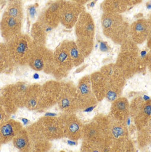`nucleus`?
Returning a JSON list of instances; mask_svg holds the SVG:
<instances>
[{"instance_id":"33","label":"nucleus","mask_w":151,"mask_h":152,"mask_svg":"<svg viewBox=\"0 0 151 152\" xmlns=\"http://www.w3.org/2000/svg\"><path fill=\"white\" fill-rule=\"evenodd\" d=\"M11 115L7 112L4 105L3 104L1 97L0 96V125L10 118Z\"/></svg>"},{"instance_id":"14","label":"nucleus","mask_w":151,"mask_h":152,"mask_svg":"<svg viewBox=\"0 0 151 152\" xmlns=\"http://www.w3.org/2000/svg\"><path fill=\"white\" fill-rule=\"evenodd\" d=\"M84 11L83 4L63 0L61 7L60 23L65 28L71 29L75 26L79 16Z\"/></svg>"},{"instance_id":"27","label":"nucleus","mask_w":151,"mask_h":152,"mask_svg":"<svg viewBox=\"0 0 151 152\" xmlns=\"http://www.w3.org/2000/svg\"><path fill=\"white\" fill-rule=\"evenodd\" d=\"M14 66L7 43H0V74L9 72Z\"/></svg>"},{"instance_id":"9","label":"nucleus","mask_w":151,"mask_h":152,"mask_svg":"<svg viewBox=\"0 0 151 152\" xmlns=\"http://www.w3.org/2000/svg\"><path fill=\"white\" fill-rule=\"evenodd\" d=\"M53 65V51L46 46H35L29 62V67L36 72L50 75Z\"/></svg>"},{"instance_id":"36","label":"nucleus","mask_w":151,"mask_h":152,"mask_svg":"<svg viewBox=\"0 0 151 152\" xmlns=\"http://www.w3.org/2000/svg\"><path fill=\"white\" fill-rule=\"evenodd\" d=\"M148 44L149 47L151 48V35H150V37H149V39H148Z\"/></svg>"},{"instance_id":"2","label":"nucleus","mask_w":151,"mask_h":152,"mask_svg":"<svg viewBox=\"0 0 151 152\" xmlns=\"http://www.w3.org/2000/svg\"><path fill=\"white\" fill-rule=\"evenodd\" d=\"M104 34L115 43L122 44L129 37V25L119 13H104L102 16Z\"/></svg>"},{"instance_id":"24","label":"nucleus","mask_w":151,"mask_h":152,"mask_svg":"<svg viewBox=\"0 0 151 152\" xmlns=\"http://www.w3.org/2000/svg\"><path fill=\"white\" fill-rule=\"evenodd\" d=\"M149 33V25L145 20H139L129 27L131 40L136 44H141L146 39Z\"/></svg>"},{"instance_id":"39","label":"nucleus","mask_w":151,"mask_h":152,"mask_svg":"<svg viewBox=\"0 0 151 152\" xmlns=\"http://www.w3.org/2000/svg\"><path fill=\"white\" fill-rule=\"evenodd\" d=\"M0 1H1V0H0Z\"/></svg>"},{"instance_id":"4","label":"nucleus","mask_w":151,"mask_h":152,"mask_svg":"<svg viewBox=\"0 0 151 152\" xmlns=\"http://www.w3.org/2000/svg\"><path fill=\"white\" fill-rule=\"evenodd\" d=\"M6 43L15 65L27 66L29 65L33 50L35 47V44L31 36L21 33Z\"/></svg>"},{"instance_id":"23","label":"nucleus","mask_w":151,"mask_h":152,"mask_svg":"<svg viewBox=\"0 0 151 152\" xmlns=\"http://www.w3.org/2000/svg\"><path fill=\"white\" fill-rule=\"evenodd\" d=\"M108 116L120 121H127L129 117V102L125 97H120L112 102Z\"/></svg>"},{"instance_id":"17","label":"nucleus","mask_w":151,"mask_h":152,"mask_svg":"<svg viewBox=\"0 0 151 152\" xmlns=\"http://www.w3.org/2000/svg\"><path fill=\"white\" fill-rule=\"evenodd\" d=\"M60 118L63 125L65 137H68L72 141H77L82 138L83 124L75 113H63L61 116H60Z\"/></svg>"},{"instance_id":"22","label":"nucleus","mask_w":151,"mask_h":152,"mask_svg":"<svg viewBox=\"0 0 151 152\" xmlns=\"http://www.w3.org/2000/svg\"><path fill=\"white\" fill-rule=\"evenodd\" d=\"M23 128L20 122L13 119H8L0 125V143L2 145L9 143Z\"/></svg>"},{"instance_id":"11","label":"nucleus","mask_w":151,"mask_h":152,"mask_svg":"<svg viewBox=\"0 0 151 152\" xmlns=\"http://www.w3.org/2000/svg\"><path fill=\"white\" fill-rule=\"evenodd\" d=\"M129 116L137 130H141L147 124L148 118L151 116V102L145 99H134L129 104Z\"/></svg>"},{"instance_id":"18","label":"nucleus","mask_w":151,"mask_h":152,"mask_svg":"<svg viewBox=\"0 0 151 152\" xmlns=\"http://www.w3.org/2000/svg\"><path fill=\"white\" fill-rule=\"evenodd\" d=\"M31 142V151L46 152L51 148V142L42 133L37 122L30 125L26 128Z\"/></svg>"},{"instance_id":"7","label":"nucleus","mask_w":151,"mask_h":152,"mask_svg":"<svg viewBox=\"0 0 151 152\" xmlns=\"http://www.w3.org/2000/svg\"><path fill=\"white\" fill-rule=\"evenodd\" d=\"M100 72L107 81L105 97L109 102H113L121 96L126 78L116 64H108L104 66Z\"/></svg>"},{"instance_id":"37","label":"nucleus","mask_w":151,"mask_h":152,"mask_svg":"<svg viewBox=\"0 0 151 152\" xmlns=\"http://www.w3.org/2000/svg\"><path fill=\"white\" fill-rule=\"evenodd\" d=\"M14 1V0H9V1Z\"/></svg>"},{"instance_id":"28","label":"nucleus","mask_w":151,"mask_h":152,"mask_svg":"<svg viewBox=\"0 0 151 152\" xmlns=\"http://www.w3.org/2000/svg\"><path fill=\"white\" fill-rule=\"evenodd\" d=\"M126 0H104L101 5L104 13H123L127 7Z\"/></svg>"},{"instance_id":"20","label":"nucleus","mask_w":151,"mask_h":152,"mask_svg":"<svg viewBox=\"0 0 151 152\" xmlns=\"http://www.w3.org/2000/svg\"><path fill=\"white\" fill-rule=\"evenodd\" d=\"M63 0H57L53 2L46 8V10L39 16L41 20L43 22L48 29H54L60 23L61 7Z\"/></svg>"},{"instance_id":"10","label":"nucleus","mask_w":151,"mask_h":152,"mask_svg":"<svg viewBox=\"0 0 151 152\" xmlns=\"http://www.w3.org/2000/svg\"><path fill=\"white\" fill-rule=\"evenodd\" d=\"M57 105L61 112L65 114H73L80 110L76 86L73 82L67 81L62 83V90Z\"/></svg>"},{"instance_id":"21","label":"nucleus","mask_w":151,"mask_h":152,"mask_svg":"<svg viewBox=\"0 0 151 152\" xmlns=\"http://www.w3.org/2000/svg\"><path fill=\"white\" fill-rule=\"evenodd\" d=\"M25 107L30 111L41 110V85H28L25 95Z\"/></svg>"},{"instance_id":"6","label":"nucleus","mask_w":151,"mask_h":152,"mask_svg":"<svg viewBox=\"0 0 151 152\" xmlns=\"http://www.w3.org/2000/svg\"><path fill=\"white\" fill-rule=\"evenodd\" d=\"M28 84L19 81L7 85L0 91L3 104L9 114H15L18 109L25 107V95Z\"/></svg>"},{"instance_id":"30","label":"nucleus","mask_w":151,"mask_h":152,"mask_svg":"<svg viewBox=\"0 0 151 152\" xmlns=\"http://www.w3.org/2000/svg\"><path fill=\"white\" fill-rule=\"evenodd\" d=\"M4 13L23 21L24 15H23L22 0H14L12 1H9L7 9Z\"/></svg>"},{"instance_id":"32","label":"nucleus","mask_w":151,"mask_h":152,"mask_svg":"<svg viewBox=\"0 0 151 152\" xmlns=\"http://www.w3.org/2000/svg\"><path fill=\"white\" fill-rule=\"evenodd\" d=\"M79 50L85 58L88 57L94 47V41L76 40V42Z\"/></svg>"},{"instance_id":"3","label":"nucleus","mask_w":151,"mask_h":152,"mask_svg":"<svg viewBox=\"0 0 151 152\" xmlns=\"http://www.w3.org/2000/svg\"><path fill=\"white\" fill-rule=\"evenodd\" d=\"M108 118V151L121 152L133 151V145L129 140V130L126 123L120 121L109 116Z\"/></svg>"},{"instance_id":"25","label":"nucleus","mask_w":151,"mask_h":152,"mask_svg":"<svg viewBox=\"0 0 151 152\" xmlns=\"http://www.w3.org/2000/svg\"><path fill=\"white\" fill-rule=\"evenodd\" d=\"M92 89L98 102L105 98L107 81L105 77L101 72H96L90 75Z\"/></svg>"},{"instance_id":"31","label":"nucleus","mask_w":151,"mask_h":152,"mask_svg":"<svg viewBox=\"0 0 151 152\" xmlns=\"http://www.w3.org/2000/svg\"><path fill=\"white\" fill-rule=\"evenodd\" d=\"M65 43L69 55H70V57L73 61V65H74V67H78L84 61L85 58L83 57L80 50H79L76 42L65 40Z\"/></svg>"},{"instance_id":"16","label":"nucleus","mask_w":151,"mask_h":152,"mask_svg":"<svg viewBox=\"0 0 151 152\" xmlns=\"http://www.w3.org/2000/svg\"><path fill=\"white\" fill-rule=\"evenodd\" d=\"M62 83L58 80H51L41 85V110H47L57 104Z\"/></svg>"},{"instance_id":"34","label":"nucleus","mask_w":151,"mask_h":152,"mask_svg":"<svg viewBox=\"0 0 151 152\" xmlns=\"http://www.w3.org/2000/svg\"><path fill=\"white\" fill-rule=\"evenodd\" d=\"M70 1H74V2L81 4H83H83H84L88 2V1H91V0H70Z\"/></svg>"},{"instance_id":"5","label":"nucleus","mask_w":151,"mask_h":152,"mask_svg":"<svg viewBox=\"0 0 151 152\" xmlns=\"http://www.w3.org/2000/svg\"><path fill=\"white\" fill-rule=\"evenodd\" d=\"M121 45V52L115 64L125 77L127 79L138 71L141 59L136 44L131 39H128Z\"/></svg>"},{"instance_id":"19","label":"nucleus","mask_w":151,"mask_h":152,"mask_svg":"<svg viewBox=\"0 0 151 152\" xmlns=\"http://www.w3.org/2000/svg\"><path fill=\"white\" fill-rule=\"evenodd\" d=\"M23 21L4 13L0 22V31L4 42H8L22 33Z\"/></svg>"},{"instance_id":"15","label":"nucleus","mask_w":151,"mask_h":152,"mask_svg":"<svg viewBox=\"0 0 151 152\" xmlns=\"http://www.w3.org/2000/svg\"><path fill=\"white\" fill-rule=\"evenodd\" d=\"M74 27L76 40L94 41L95 25L90 13L83 11L79 16Z\"/></svg>"},{"instance_id":"35","label":"nucleus","mask_w":151,"mask_h":152,"mask_svg":"<svg viewBox=\"0 0 151 152\" xmlns=\"http://www.w3.org/2000/svg\"><path fill=\"white\" fill-rule=\"evenodd\" d=\"M148 65L149 68H150L151 70V53L150 55L148 56Z\"/></svg>"},{"instance_id":"38","label":"nucleus","mask_w":151,"mask_h":152,"mask_svg":"<svg viewBox=\"0 0 151 152\" xmlns=\"http://www.w3.org/2000/svg\"><path fill=\"white\" fill-rule=\"evenodd\" d=\"M1 143H0V147H1Z\"/></svg>"},{"instance_id":"1","label":"nucleus","mask_w":151,"mask_h":152,"mask_svg":"<svg viewBox=\"0 0 151 152\" xmlns=\"http://www.w3.org/2000/svg\"><path fill=\"white\" fill-rule=\"evenodd\" d=\"M108 116L103 114L97 115L92 121L83 125L81 151H108Z\"/></svg>"},{"instance_id":"8","label":"nucleus","mask_w":151,"mask_h":152,"mask_svg":"<svg viewBox=\"0 0 151 152\" xmlns=\"http://www.w3.org/2000/svg\"><path fill=\"white\" fill-rule=\"evenodd\" d=\"M73 67V61L67 50L65 41H64L53 51V65L50 75L59 81L67 77Z\"/></svg>"},{"instance_id":"13","label":"nucleus","mask_w":151,"mask_h":152,"mask_svg":"<svg viewBox=\"0 0 151 152\" xmlns=\"http://www.w3.org/2000/svg\"><path fill=\"white\" fill-rule=\"evenodd\" d=\"M76 92L80 110L94 106L98 102L92 91L90 75L84 76L79 80L76 86Z\"/></svg>"},{"instance_id":"26","label":"nucleus","mask_w":151,"mask_h":152,"mask_svg":"<svg viewBox=\"0 0 151 152\" xmlns=\"http://www.w3.org/2000/svg\"><path fill=\"white\" fill-rule=\"evenodd\" d=\"M48 29L40 19L33 23L31 29V37L35 46H46Z\"/></svg>"},{"instance_id":"29","label":"nucleus","mask_w":151,"mask_h":152,"mask_svg":"<svg viewBox=\"0 0 151 152\" xmlns=\"http://www.w3.org/2000/svg\"><path fill=\"white\" fill-rule=\"evenodd\" d=\"M13 146L20 151H31V142L26 128H23L13 140Z\"/></svg>"},{"instance_id":"12","label":"nucleus","mask_w":151,"mask_h":152,"mask_svg":"<svg viewBox=\"0 0 151 152\" xmlns=\"http://www.w3.org/2000/svg\"><path fill=\"white\" fill-rule=\"evenodd\" d=\"M42 133L49 141L59 140L65 137L63 125L60 118L45 116L37 121Z\"/></svg>"}]
</instances>
